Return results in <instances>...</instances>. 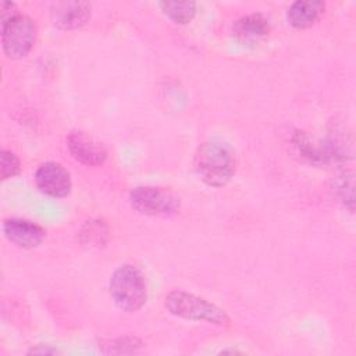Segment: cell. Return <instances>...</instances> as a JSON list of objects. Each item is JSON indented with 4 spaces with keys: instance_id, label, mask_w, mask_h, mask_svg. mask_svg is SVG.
<instances>
[{
    "instance_id": "1",
    "label": "cell",
    "mask_w": 356,
    "mask_h": 356,
    "mask_svg": "<svg viewBox=\"0 0 356 356\" xmlns=\"http://www.w3.org/2000/svg\"><path fill=\"white\" fill-rule=\"evenodd\" d=\"M195 170L209 186H224L235 174L236 153L229 143L221 139L206 140L195 154Z\"/></svg>"
},
{
    "instance_id": "2",
    "label": "cell",
    "mask_w": 356,
    "mask_h": 356,
    "mask_svg": "<svg viewBox=\"0 0 356 356\" xmlns=\"http://www.w3.org/2000/svg\"><path fill=\"white\" fill-rule=\"evenodd\" d=\"M165 309L181 318L193 321H206L216 325H229L231 318L217 305L209 302L204 298L196 296L182 289H174L165 295Z\"/></svg>"
},
{
    "instance_id": "3",
    "label": "cell",
    "mask_w": 356,
    "mask_h": 356,
    "mask_svg": "<svg viewBox=\"0 0 356 356\" xmlns=\"http://www.w3.org/2000/svg\"><path fill=\"white\" fill-rule=\"evenodd\" d=\"M108 291L115 306L127 313L138 312L147 299L145 277L132 264H122L113 273Z\"/></svg>"
},
{
    "instance_id": "4",
    "label": "cell",
    "mask_w": 356,
    "mask_h": 356,
    "mask_svg": "<svg viewBox=\"0 0 356 356\" xmlns=\"http://www.w3.org/2000/svg\"><path fill=\"white\" fill-rule=\"evenodd\" d=\"M131 206L140 214L153 217H172L179 211V197L164 188L136 186L129 193Z\"/></svg>"
},
{
    "instance_id": "5",
    "label": "cell",
    "mask_w": 356,
    "mask_h": 356,
    "mask_svg": "<svg viewBox=\"0 0 356 356\" xmlns=\"http://www.w3.org/2000/svg\"><path fill=\"white\" fill-rule=\"evenodd\" d=\"M35 39V21L25 14H17L1 24V44L10 58L25 57L33 47Z\"/></svg>"
},
{
    "instance_id": "6",
    "label": "cell",
    "mask_w": 356,
    "mask_h": 356,
    "mask_svg": "<svg viewBox=\"0 0 356 356\" xmlns=\"http://www.w3.org/2000/svg\"><path fill=\"white\" fill-rule=\"evenodd\" d=\"M35 184L42 193L51 197H65L72 185L70 172L56 161H46L38 167Z\"/></svg>"
},
{
    "instance_id": "7",
    "label": "cell",
    "mask_w": 356,
    "mask_h": 356,
    "mask_svg": "<svg viewBox=\"0 0 356 356\" xmlns=\"http://www.w3.org/2000/svg\"><path fill=\"white\" fill-rule=\"evenodd\" d=\"M67 143L72 157L85 165H100L107 159L104 145L88 132L71 131Z\"/></svg>"
},
{
    "instance_id": "8",
    "label": "cell",
    "mask_w": 356,
    "mask_h": 356,
    "mask_svg": "<svg viewBox=\"0 0 356 356\" xmlns=\"http://www.w3.org/2000/svg\"><path fill=\"white\" fill-rule=\"evenodd\" d=\"M3 232L11 243L24 249L36 248L46 238V231L42 225L25 218L4 220Z\"/></svg>"
},
{
    "instance_id": "9",
    "label": "cell",
    "mask_w": 356,
    "mask_h": 356,
    "mask_svg": "<svg viewBox=\"0 0 356 356\" xmlns=\"http://www.w3.org/2000/svg\"><path fill=\"white\" fill-rule=\"evenodd\" d=\"M92 13L88 1H57L50 7L53 24L61 29H75L85 25Z\"/></svg>"
},
{
    "instance_id": "10",
    "label": "cell",
    "mask_w": 356,
    "mask_h": 356,
    "mask_svg": "<svg viewBox=\"0 0 356 356\" xmlns=\"http://www.w3.org/2000/svg\"><path fill=\"white\" fill-rule=\"evenodd\" d=\"M232 32L241 43L256 44L270 33V22L260 13L246 14L235 21Z\"/></svg>"
},
{
    "instance_id": "11",
    "label": "cell",
    "mask_w": 356,
    "mask_h": 356,
    "mask_svg": "<svg viewBox=\"0 0 356 356\" xmlns=\"http://www.w3.org/2000/svg\"><path fill=\"white\" fill-rule=\"evenodd\" d=\"M324 8L325 4L320 0H296L289 6L286 19L293 28L305 29L314 25L320 19Z\"/></svg>"
},
{
    "instance_id": "12",
    "label": "cell",
    "mask_w": 356,
    "mask_h": 356,
    "mask_svg": "<svg viewBox=\"0 0 356 356\" xmlns=\"http://www.w3.org/2000/svg\"><path fill=\"white\" fill-rule=\"evenodd\" d=\"M161 11L175 24H188L196 14L195 1H160Z\"/></svg>"
},
{
    "instance_id": "13",
    "label": "cell",
    "mask_w": 356,
    "mask_h": 356,
    "mask_svg": "<svg viewBox=\"0 0 356 356\" xmlns=\"http://www.w3.org/2000/svg\"><path fill=\"white\" fill-rule=\"evenodd\" d=\"M81 236L83 243L99 246L104 243V239L107 236V229L102 221H88L81 232Z\"/></svg>"
},
{
    "instance_id": "14",
    "label": "cell",
    "mask_w": 356,
    "mask_h": 356,
    "mask_svg": "<svg viewBox=\"0 0 356 356\" xmlns=\"http://www.w3.org/2000/svg\"><path fill=\"white\" fill-rule=\"evenodd\" d=\"M21 170L19 159L7 149L1 150V179L15 177Z\"/></svg>"
},
{
    "instance_id": "15",
    "label": "cell",
    "mask_w": 356,
    "mask_h": 356,
    "mask_svg": "<svg viewBox=\"0 0 356 356\" xmlns=\"http://www.w3.org/2000/svg\"><path fill=\"white\" fill-rule=\"evenodd\" d=\"M17 14H19V13L17 11V7H15V4H14V3H11V1H1V4H0L1 24H3V22H6V21H8L10 18L15 17Z\"/></svg>"
},
{
    "instance_id": "16",
    "label": "cell",
    "mask_w": 356,
    "mask_h": 356,
    "mask_svg": "<svg viewBox=\"0 0 356 356\" xmlns=\"http://www.w3.org/2000/svg\"><path fill=\"white\" fill-rule=\"evenodd\" d=\"M29 353H57V350H56V349H51V348H49V346H44V348H42V349H38V348L31 349Z\"/></svg>"
}]
</instances>
